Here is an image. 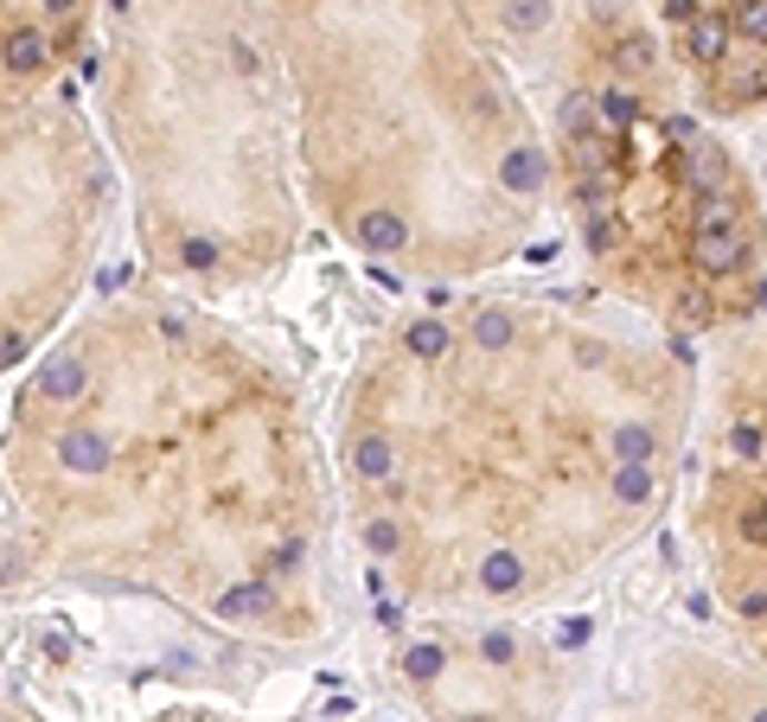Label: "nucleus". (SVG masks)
<instances>
[{
	"mask_svg": "<svg viewBox=\"0 0 767 722\" xmlns=\"http://www.w3.org/2000/svg\"><path fill=\"white\" fill-rule=\"evenodd\" d=\"M748 722H767V703H761V710H755V716H748Z\"/></svg>",
	"mask_w": 767,
	"mask_h": 722,
	"instance_id": "25",
	"label": "nucleus"
},
{
	"mask_svg": "<svg viewBox=\"0 0 767 722\" xmlns=\"http://www.w3.org/2000/svg\"><path fill=\"white\" fill-rule=\"evenodd\" d=\"M736 614H741V620H767V582H748V589H741Z\"/></svg>",
	"mask_w": 767,
	"mask_h": 722,
	"instance_id": "19",
	"label": "nucleus"
},
{
	"mask_svg": "<svg viewBox=\"0 0 767 722\" xmlns=\"http://www.w3.org/2000/svg\"><path fill=\"white\" fill-rule=\"evenodd\" d=\"M741 538H748V543H767V499L748 518H741Z\"/></svg>",
	"mask_w": 767,
	"mask_h": 722,
	"instance_id": "21",
	"label": "nucleus"
},
{
	"mask_svg": "<svg viewBox=\"0 0 767 722\" xmlns=\"http://www.w3.org/2000/svg\"><path fill=\"white\" fill-rule=\"evenodd\" d=\"M678 173H685V185L697 192V199H704V192H723V180H729V154L697 134V141L678 148Z\"/></svg>",
	"mask_w": 767,
	"mask_h": 722,
	"instance_id": "4",
	"label": "nucleus"
},
{
	"mask_svg": "<svg viewBox=\"0 0 767 722\" xmlns=\"http://www.w3.org/2000/svg\"><path fill=\"white\" fill-rule=\"evenodd\" d=\"M582 243L588 257H614L620 243H627V224H620V211H582Z\"/></svg>",
	"mask_w": 767,
	"mask_h": 722,
	"instance_id": "11",
	"label": "nucleus"
},
{
	"mask_svg": "<svg viewBox=\"0 0 767 722\" xmlns=\"http://www.w3.org/2000/svg\"><path fill=\"white\" fill-rule=\"evenodd\" d=\"M595 109H601V134L639 129V97L627 90V83H614V90H595Z\"/></svg>",
	"mask_w": 767,
	"mask_h": 722,
	"instance_id": "9",
	"label": "nucleus"
},
{
	"mask_svg": "<svg viewBox=\"0 0 767 722\" xmlns=\"http://www.w3.org/2000/svg\"><path fill=\"white\" fill-rule=\"evenodd\" d=\"M525 582H531V563H525L518 550H486L480 563H474V589H480L486 601H511Z\"/></svg>",
	"mask_w": 767,
	"mask_h": 722,
	"instance_id": "2",
	"label": "nucleus"
},
{
	"mask_svg": "<svg viewBox=\"0 0 767 722\" xmlns=\"http://www.w3.org/2000/svg\"><path fill=\"white\" fill-rule=\"evenodd\" d=\"M544 180H550V160L537 154L531 141H511L506 154H499V185H506L511 199H537Z\"/></svg>",
	"mask_w": 767,
	"mask_h": 722,
	"instance_id": "3",
	"label": "nucleus"
},
{
	"mask_svg": "<svg viewBox=\"0 0 767 722\" xmlns=\"http://www.w3.org/2000/svg\"><path fill=\"white\" fill-rule=\"evenodd\" d=\"M608 461H659V435H653L646 422H614Z\"/></svg>",
	"mask_w": 767,
	"mask_h": 722,
	"instance_id": "10",
	"label": "nucleus"
},
{
	"mask_svg": "<svg viewBox=\"0 0 767 722\" xmlns=\"http://www.w3.org/2000/svg\"><path fill=\"white\" fill-rule=\"evenodd\" d=\"M397 671H404L409 684H435V678L448 671V645L441 640H409L404 659H397Z\"/></svg>",
	"mask_w": 767,
	"mask_h": 722,
	"instance_id": "8",
	"label": "nucleus"
},
{
	"mask_svg": "<svg viewBox=\"0 0 767 722\" xmlns=\"http://www.w3.org/2000/svg\"><path fill=\"white\" fill-rule=\"evenodd\" d=\"M148 722H256V716H230V710H160Z\"/></svg>",
	"mask_w": 767,
	"mask_h": 722,
	"instance_id": "18",
	"label": "nucleus"
},
{
	"mask_svg": "<svg viewBox=\"0 0 767 722\" xmlns=\"http://www.w3.org/2000/svg\"><path fill=\"white\" fill-rule=\"evenodd\" d=\"M729 27H736V39H748V46H767V0H736V7H729Z\"/></svg>",
	"mask_w": 767,
	"mask_h": 722,
	"instance_id": "13",
	"label": "nucleus"
},
{
	"mask_svg": "<svg viewBox=\"0 0 767 722\" xmlns=\"http://www.w3.org/2000/svg\"><path fill=\"white\" fill-rule=\"evenodd\" d=\"M46 13H77V0H46Z\"/></svg>",
	"mask_w": 767,
	"mask_h": 722,
	"instance_id": "24",
	"label": "nucleus"
},
{
	"mask_svg": "<svg viewBox=\"0 0 767 722\" xmlns=\"http://www.w3.org/2000/svg\"><path fill=\"white\" fill-rule=\"evenodd\" d=\"M480 659L486 665H511V659H518V633H506V626L480 633Z\"/></svg>",
	"mask_w": 767,
	"mask_h": 722,
	"instance_id": "16",
	"label": "nucleus"
},
{
	"mask_svg": "<svg viewBox=\"0 0 767 722\" xmlns=\"http://www.w3.org/2000/svg\"><path fill=\"white\" fill-rule=\"evenodd\" d=\"M614 64H620V78H646V71H653V46H646V39H620V46H614Z\"/></svg>",
	"mask_w": 767,
	"mask_h": 722,
	"instance_id": "15",
	"label": "nucleus"
},
{
	"mask_svg": "<svg viewBox=\"0 0 767 722\" xmlns=\"http://www.w3.org/2000/svg\"><path fill=\"white\" fill-rule=\"evenodd\" d=\"M0 722H39L32 710H13V703H0Z\"/></svg>",
	"mask_w": 767,
	"mask_h": 722,
	"instance_id": "23",
	"label": "nucleus"
},
{
	"mask_svg": "<svg viewBox=\"0 0 767 722\" xmlns=\"http://www.w3.org/2000/svg\"><path fill=\"white\" fill-rule=\"evenodd\" d=\"M736 52V27H729V13H697L685 27V58H697V64H723V58Z\"/></svg>",
	"mask_w": 767,
	"mask_h": 722,
	"instance_id": "5",
	"label": "nucleus"
},
{
	"mask_svg": "<svg viewBox=\"0 0 767 722\" xmlns=\"http://www.w3.org/2000/svg\"><path fill=\"white\" fill-rule=\"evenodd\" d=\"M467 345H474V352H511V345H518V313L511 308H474Z\"/></svg>",
	"mask_w": 767,
	"mask_h": 722,
	"instance_id": "7",
	"label": "nucleus"
},
{
	"mask_svg": "<svg viewBox=\"0 0 767 722\" xmlns=\"http://www.w3.org/2000/svg\"><path fill=\"white\" fill-rule=\"evenodd\" d=\"M678 313H685L690 327H697V320L710 313V294H704V288H678Z\"/></svg>",
	"mask_w": 767,
	"mask_h": 722,
	"instance_id": "20",
	"label": "nucleus"
},
{
	"mask_svg": "<svg viewBox=\"0 0 767 722\" xmlns=\"http://www.w3.org/2000/svg\"><path fill=\"white\" fill-rule=\"evenodd\" d=\"M608 492H614V505L620 512H646L653 505V461H614L608 467Z\"/></svg>",
	"mask_w": 767,
	"mask_h": 722,
	"instance_id": "6",
	"label": "nucleus"
},
{
	"mask_svg": "<svg viewBox=\"0 0 767 722\" xmlns=\"http://www.w3.org/2000/svg\"><path fill=\"white\" fill-rule=\"evenodd\" d=\"M697 13H704V7H697V0H665V20H671V27H690V20H697Z\"/></svg>",
	"mask_w": 767,
	"mask_h": 722,
	"instance_id": "22",
	"label": "nucleus"
},
{
	"mask_svg": "<svg viewBox=\"0 0 767 722\" xmlns=\"http://www.w3.org/2000/svg\"><path fill=\"white\" fill-rule=\"evenodd\" d=\"M729 448H736L741 461H761V454H767V435L755 429V422H736V429H729Z\"/></svg>",
	"mask_w": 767,
	"mask_h": 722,
	"instance_id": "17",
	"label": "nucleus"
},
{
	"mask_svg": "<svg viewBox=\"0 0 767 722\" xmlns=\"http://www.w3.org/2000/svg\"><path fill=\"white\" fill-rule=\"evenodd\" d=\"M499 20H506V32H525V39H531V32L550 27V0H506Z\"/></svg>",
	"mask_w": 767,
	"mask_h": 722,
	"instance_id": "12",
	"label": "nucleus"
},
{
	"mask_svg": "<svg viewBox=\"0 0 767 722\" xmlns=\"http://www.w3.org/2000/svg\"><path fill=\"white\" fill-rule=\"evenodd\" d=\"M690 269H697L704 282L748 269V231H741V224H704V231H690Z\"/></svg>",
	"mask_w": 767,
	"mask_h": 722,
	"instance_id": "1",
	"label": "nucleus"
},
{
	"mask_svg": "<svg viewBox=\"0 0 767 722\" xmlns=\"http://www.w3.org/2000/svg\"><path fill=\"white\" fill-rule=\"evenodd\" d=\"M723 97H736V103H741V97H748V103L767 97V71H761V64H748V71H741V64H736V71H723Z\"/></svg>",
	"mask_w": 767,
	"mask_h": 722,
	"instance_id": "14",
	"label": "nucleus"
},
{
	"mask_svg": "<svg viewBox=\"0 0 767 722\" xmlns=\"http://www.w3.org/2000/svg\"><path fill=\"white\" fill-rule=\"evenodd\" d=\"M109 7H116V13H128V0H109Z\"/></svg>",
	"mask_w": 767,
	"mask_h": 722,
	"instance_id": "26",
	"label": "nucleus"
}]
</instances>
